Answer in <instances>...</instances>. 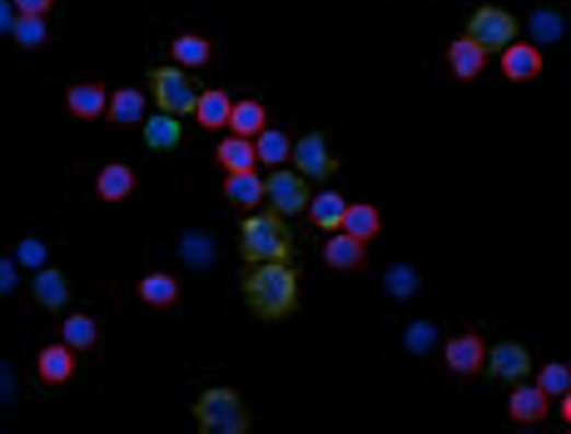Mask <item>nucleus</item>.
Returning <instances> with one entry per match:
<instances>
[{
  "mask_svg": "<svg viewBox=\"0 0 571 434\" xmlns=\"http://www.w3.org/2000/svg\"><path fill=\"white\" fill-rule=\"evenodd\" d=\"M443 357L451 372L474 378L486 368L488 347L479 332L470 330L450 338L444 345Z\"/></svg>",
  "mask_w": 571,
  "mask_h": 434,
  "instance_id": "obj_8",
  "label": "nucleus"
},
{
  "mask_svg": "<svg viewBox=\"0 0 571 434\" xmlns=\"http://www.w3.org/2000/svg\"><path fill=\"white\" fill-rule=\"evenodd\" d=\"M322 255L326 266L338 273H359L369 262L368 245L347 233L327 239Z\"/></svg>",
  "mask_w": 571,
  "mask_h": 434,
  "instance_id": "obj_10",
  "label": "nucleus"
},
{
  "mask_svg": "<svg viewBox=\"0 0 571 434\" xmlns=\"http://www.w3.org/2000/svg\"><path fill=\"white\" fill-rule=\"evenodd\" d=\"M10 30L16 42L24 47H35L47 37L45 17L16 14Z\"/></svg>",
  "mask_w": 571,
  "mask_h": 434,
  "instance_id": "obj_31",
  "label": "nucleus"
},
{
  "mask_svg": "<svg viewBox=\"0 0 571 434\" xmlns=\"http://www.w3.org/2000/svg\"><path fill=\"white\" fill-rule=\"evenodd\" d=\"M16 255L23 267L28 269H39L46 261L47 249L40 241L28 237L19 244Z\"/></svg>",
  "mask_w": 571,
  "mask_h": 434,
  "instance_id": "obj_34",
  "label": "nucleus"
},
{
  "mask_svg": "<svg viewBox=\"0 0 571 434\" xmlns=\"http://www.w3.org/2000/svg\"><path fill=\"white\" fill-rule=\"evenodd\" d=\"M533 32L539 40L550 42L558 37L560 23L555 17L541 16L535 21Z\"/></svg>",
  "mask_w": 571,
  "mask_h": 434,
  "instance_id": "obj_37",
  "label": "nucleus"
},
{
  "mask_svg": "<svg viewBox=\"0 0 571 434\" xmlns=\"http://www.w3.org/2000/svg\"><path fill=\"white\" fill-rule=\"evenodd\" d=\"M65 343L75 352H86L95 347L98 340L96 320L85 313L69 315L61 329Z\"/></svg>",
  "mask_w": 571,
  "mask_h": 434,
  "instance_id": "obj_29",
  "label": "nucleus"
},
{
  "mask_svg": "<svg viewBox=\"0 0 571 434\" xmlns=\"http://www.w3.org/2000/svg\"><path fill=\"white\" fill-rule=\"evenodd\" d=\"M16 14L45 17L53 11L56 0H11Z\"/></svg>",
  "mask_w": 571,
  "mask_h": 434,
  "instance_id": "obj_35",
  "label": "nucleus"
},
{
  "mask_svg": "<svg viewBox=\"0 0 571 434\" xmlns=\"http://www.w3.org/2000/svg\"><path fill=\"white\" fill-rule=\"evenodd\" d=\"M570 384V368L563 363H546L536 375V386L550 399L569 394Z\"/></svg>",
  "mask_w": 571,
  "mask_h": 434,
  "instance_id": "obj_30",
  "label": "nucleus"
},
{
  "mask_svg": "<svg viewBox=\"0 0 571 434\" xmlns=\"http://www.w3.org/2000/svg\"><path fill=\"white\" fill-rule=\"evenodd\" d=\"M340 230L368 244L383 230L381 211L373 203L365 201L348 204Z\"/></svg>",
  "mask_w": 571,
  "mask_h": 434,
  "instance_id": "obj_24",
  "label": "nucleus"
},
{
  "mask_svg": "<svg viewBox=\"0 0 571 434\" xmlns=\"http://www.w3.org/2000/svg\"><path fill=\"white\" fill-rule=\"evenodd\" d=\"M265 183L266 198L270 207L284 216H295L307 210L312 189L307 179L290 169L270 173Z\"/></svg>",
  "mask_w": 571,
  "mask_h": 434,
  "instance_id": "obj_6",
  "label": "nucleus"
},
{
  "mask_svg": "<svg viewBox=\"0 0 571 434\" xmlns=\"http://www.w3.org/2000/svg\"><path fill=\"white\" fill-rule=\"evenodd\" d=\"M199 434H247L252 430V412L233 388L205 390L191 407Z\"/></svg>",
  "mask_w": 571,
  "mask_h": 434,
  "instance_id": "obj_3",
  "label": "nucleus"
},
{
  "mask_svg": "<svg viewBox=\"0 0 571 434\" xmlns=\"http://www.w3.org/2000/svg\"><path fill=\"white\" fill-rule=\"evenodd\" d=\"M293 142L288 133L279 129H264L255 140L259 162L267 167H277L292 159Z\"/></svg>",
  "mask_w": 571,
  "mask_h": 434,
  "instance_id": "obj_28",
  "label": "nucleus"
},
{
  "mask_svg": "<svg viewBox=\"0 0 571 434\" xmlns=\"http://www.w3.org/2000/svg\"><path fill=\"white\" fill-rule=\"evenodd\" d=\"M222 192L226 201L241 211L256 209L266 198L265 183L257 171L226 174Z\"/></svg>",
  "mask_w": 571,
  "mask_h": 434,
  "instance_id": "obj_20",
  "label": "nucleus"
},
{
  "mask_svg": "<svg viewBox=\"0 0 571 434\" xmlns=\"http://www.w3.org/2000/svg\"><path fill=\"white\" fill-rule=\"evenodd\" d=\"M143 122V139L151 150H173L182 141L184 128L176 116L160 113L151 115Z\"/></svg>",
  "mask_w": 571,
  "mask_h": 434,
  "instance_id": "obj_25",
  "label": "nucleus"
},
{
  "mask_svg": "<svg viewBox=\"0 0 571 434\" xmlns=\"http://www.w3.org/2000/svg\"><path fill=\"white\" fill-rule=\"evenodd\" d=\"M148 85L161 113L176 117L193 115L199 93L193 79L179 66L152 69Z\"/></svg>",
  "mask_w": 571,
  "mask_h": 434,
  "instance_id": "obj_4",
  "label": "nucleus"
},
{
  "mask_svg": "<svg viewBox=\"0 0 571 434\" xmlns=\"http://www.w3.org/2000/svg\"><path fill=\"white\" fill-rule=\"evenodd\" d=\"M32 295L42 309L57 314L69 305L71 289L63 271L49 266L38 269L32 281Z\"/></svg>",
  "mask_w": 571,
  "mask_h": 434,
  "instance_id": "obj_14",
  "label": "nucleus"
},
{
  "mask_svg": "<svg viewBox=\"0 0 571 434\" xmlns=\"http://www.w3.org/2000/svg\"><path fill=\"white\" fill-rule=\"evenodd\" d=\"M138 183V176L129 165L123 161H112L97 173L94 189L102 201L118 203L131 197Z\"/></svg>",
  "mask_w": 571,
  "mask_h": 434,
  "instance_id": "obj_17",
  "label": "nucleus"
},
{
  "mask_svg": "<svg viewBox=\"0 0 571 434\" xmlns=\"http://www.w3.org/2000/svg\"><path fill=\"white\" fill-rule=\"evenodd\" d=\"M12 3L10 4L8 0H0V28H11L15 17L12 15Z\"/></svg>",
  "mask_w": 571,
  "mask_h": 434,
  "instance_id": "obj_38",
  "label": "nucleus"
},
{
  "mask_svg": "<svg viewBox=\"0 0 571 434\" xmlns=\"http://www.w3.org/2000/svg\"><path fill=\"white\" fill-rule=\"evenodd\" d=\"M240 255L248 266L291 262L295 255L294 232L284 216L268 207L241 223Z\"/></svg>",
  "mask_w": 571,
  "mask_h": 434,
  "instance_id": "obj_2",
  "label": "nucleus"
},
{
  "mask_svg": "<svg viewBox=\"0 0 571 434\" xmlns=\"http://www.w3.org/2000/svg\"><path fill=\"white\" fill-rule=\"evenodd\" d=\"M550 410V398L536 385H515L506 402L508 415L513 422L532 426L545 421Z\"/></svg>",
  "mask_w": 571,
  "mask_h": 434,
  "instance_id": "obj_15",
  "label": "nucleus"
},
{
  "mask_svg": "<svg viewBox=\"0 0 571 434\" xmlns=\"http://www.w3.org/2000/svg\"><path fill=\"white\" fill-rule=\"evenodd\" d=\"M75 353L65 342L43 347L37 353L35 364L40 382L49 387L70 383L78 367Z\"/></svg>",
  "mask_w": 571,
  "mask_h": 434,
  "instance_id": "obj_11",
  "label": "nucleus"
},
{
  "mask_svg": "<svg viewBox=\"0 0 571 434\" xmlns=\"http://www.w3.org/2000/svg\"><path fill=\"white\" fill-rule=\"evenodd\" d=\"M500 68L513 82H527L537 78L544 69L540 49L531 42H511L502 49Z\"/></svg>",
  "mask_w": 571,
  "mask_h": 434,
  "instance_id": "obj_12",
  "label": "nucleus"
},
{
  "mask_svg": "<svg viewBox=\"0 0 571 434\" xmlns=\"http://www.w3.org/2000/svg\"><path fill=\"white\" fill-rule=\"evenodd\" d=\"M267 125L266 107L255 98H244L233 103L228 127L234 134L246 138L257 137Z\"/></svg>",
  "mask_w": 571,
  "mask_h": 434,
  "instance_id": "obj_27",
  "label": "nucleus"
},
{
  "mask_svg": "<svg viewBox=\"0 0 571 434\" xmlns=\"http://www.w3.org/2000/svg\"><path fill=\"white\" fill-rule=\"evenodd\" d=\"M436 339V330L427 321H417L407 332L406 342L415 353H423L432 348Z\"/></svg>",
  "mask_w": 571,
  "mask_h": 434,
  "instance_id": "obj_33",
  "label": "nucleus"
},
{
  "mask_svg": "<svg viewBox=\"0 0 571 434\" xmlns=\"http://www.w3.org/2000/svg\"><path fill=\"white\" fill-rule=\"evenodd\" d=\"M348 202L336 190H324L312 197L307 207V219L317 230L325 233H336L341 228Z\"/></svg>",
  "mask_w": 571,
  "mask_h": 434,
  "instance_id": "obj_22",
  "label": "nucleus"
},
{
  "mask_svg": "<svg viewBox=\"0 0 571 434\" xmlns=\"http://www.w3.org/2000/svg\"><path fill=\"white\" fill-rule=\"evenodd\" d=\"M561 404H560V415L561 419L569 422L571 417V406H570V396L569 394L561 397Z\"/></svg>",
  "mask_w": 571,
  "mask_h": 434,
  "instance_id": "obj_39",
  "label": "nucleus"
},
{
  "mask_svg": "<svg viewBox=\"0 0 571 434\" xmlns=\"http://www.w3.org/2000/svg\"><path fill=\"white\" fill-rule=\"evenodd\" d=\"M108 90L102 81H84L66 90L65 101L69 114L81 121H95L105 115Z\"/></svg>",
  "mask_w": 571,
  "mask_h": 434,
  "instance_id": "obj_13",
  "label": "nucleus"
},
{
  "mask_svg": "<svg viewBox=\"0 0 571 434\" xmlns=\"http://www.w3.org/2000/svg\"><path fill=\"white\" fill-rule=\"evenodd\" d=\"M418 277L408 266H396L388 271L385 278L387 290L396 297H409L418 289Z\"/></svg>",
  "mask_w": 571,
  "mask_h": 434,
  "instance_id": "obj_32",
  "label": "nucleus"
},
{
  "mask_svg": "<svg viewBox=\"0 0 571 434\" xmlns=\"http://www.w3.org/2000/svg\"><path fill=\"white\" fill-rule=\"evenodd\" d=\"M291 160L302 176L316 183L327 181L338 169V161L319 132L303 136L293 145Z\"/></svg>",
  "mask_w": 571,
  "mask_h": 434,
  "instance_id": "obj_7",
  "label": "nucleus"
},
{
  "mask_svg": "<svg viewBox=\"0 0 571 434\" xmlns=\"http://www.w3.org/2000/svg\"><path fill=\"white\" fill-rule=\"evenodd\" d=\"M18 281L15 265L10 259L0 257V295L11 293L16 288Z\"/></svg>",
  "mask_w": 571,
  "mask_h": 434,
  "instance_id": "obj_36",
  "label": "nucleus"
},
{
  "mask_svg": "<svg viewBox=\"0 0 571 434\" xmlns=\"http://www.w3.org/2000/svg\"><path fill=\"white\" fill-rule=\"evenodd\" d=\"M489 52L468 35L455 38L447 48V62L453 74L463 80L478 78L488 64Z\"/></svg>",
  "mask_w": 571,
  "mask_h": 434,
  "instance_id": "obj_19",
  "label": "nucleus"
},
{
  "mask_svg": "<svg viewBox=\"0 0 571 434\" xmlns=\"http://www.w3.org/2000/svg\"><path fill=\"white\" fill-rule=\"evenodd\" d=\"M232 107L230 94L220 87H211L199 93L193 114L202 128L214 131L228 126Z\"/></svg>",
  "mask_w": 571,
  "mask_h": 434,
  "instance_id": "obj_23",
  "label": "nucleus"
},
{
  "mask_svg": "<svg viewBox=\"0 0 571 434\" xmlns=\"http://www.w3.org/2000/svg\"><path fill=\"white\" fill-rule=\"evenodd\" d=\"M520 34L515 15L501 7L485 4L478 8L467 24V34L488 52L502 50Z\"/></svg>",
  "mask_w": 571,
  "mask_h": 434,
  "instance_id": "obj_5",
  "label": "nucleus"
},
{
  "mask_svg": "<svg viewBox=\"0 0 571 434\" xmlns=\"http://www.w3.org/2000/svg\"><path fill=\"white\" fill-rule=\"evenodd\" d=\"M241 289L246 306L263 321L289 318L301 304L299 270L291 262L249 266Z\"/></svg>",
  "mask_w": 571,
  "mask_h": 434,
  "instance_id": "obj_1",
  "label": "nucleus"
},
{
  "mask_svg": "<svg viewBox=\"0 0 571 434\" xmlns=\"http://www.w3.org/2000/svg\"><path fill=\"white\" fill-rule=\"evenodd\" d=\"M170 56L184 68H201L212 56L211 42L196 33H185L170 44Z\"/></svg>",
  "mask_w": 571,
  "mask_h": 434,
  "instance_id": "obj_26",
  "label": "nucleus"
},
{
  "mask_svg": "<svg viewBox=\"0 0 571 434\" xmlns=\"http://www.w3.org/2000/svg\"><path fill=\"white\" fill-rule=\"evenodd\" d=\"M486 367L499 382L515 386L532 375L534 361L523 344L503 341L488 351Z\"/></svg>",
  "mask_w": 571,
  "mask_h": 434,
  "instance_id": "obj_9",
  "label": "nucleus"
},
{
  "mask_svg": "<svg viewBox=\"0 0 571 434\" xmlns=\"http://www.w3.org/2000/svg\"><path fill=\"white\" fill-rule=\"evenodd\" d=\"M138 298L155 310H168L183 300L184 291L179 280L166 271H152L136 286Z\"/></svg>",
  "mask_w": 571,
  "mask_h": 434,
  "instance_id": "obj_16",
  "label": "nucleus"
},
{
  "mask_svg": "<svg viewBox=\"0 0 571 434\" xmlns=\"http://www.w3.org/2000/svg\"><path fill=\"white\" fill-rule=\"evenodd\" d=\"M145 94L135 86H123L108 94L105 117L117 127L131 128L145 119Z\"/></svg>",
  "mask_w": 571,
  "mask_h": 434,
  "instance_id": "obj_18",
  "label": "nucleus"
},
{
  "mask_svg": "<svg viewBox=\"0 0 571 434\" xmlns=\"http://www.w3.org/2000/svg\"><path fill=\"white\" fill-rule=\"evenodd\" d=\"M215 157L226 174L254 172L259 164L255 141L234 133L218 143Z\"/></svg>",
  "mask_w": 571,
  "mask_h": 434,
  "instance_id": "obj_21",
  "label": "nucleus"
}]
</instances>
